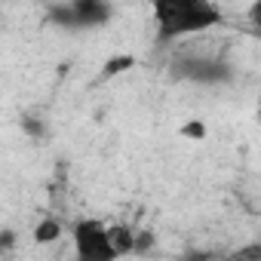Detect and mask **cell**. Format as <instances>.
<instances>
[{
  "mask_svg": "<svg viewBox=\"0 0 261 261\" xmlns=\"http://www.w3.org/2000/svg\"><path fill=\"white\" fill-rule=\"evenodd\" d=\"M151 13L160 43L194 37L221 25V7L215 0H151Z\"/></svg>",
  "mask_w": 261,
  "mask_h": 261,
  "instance_id": "obj_1",
  "label": "cell"
},
{
  "mask_svg": "<svg viewBox=\"0 0 261 261\" xmlns=\"http://www.w3.org/2000/svg\"><path fill=\"white\" fill-rule=\"evenodd\" d=\"M46 16L53 25L68 31H92L114 19V4L111 0H62L46 10Z\"/></svg>",
  "mask_w": 261,
  "mask_h": 261,
  "instance_id": "obj_2",
  "label": "cell"
},
{
  "mask_svg": "<svg viewBox=\"0 0 261 261\" xmlns=\"http://www.w3.org/2000/svg\"><path fill=\"white\" fill-rule=\"evenodd\" d=\"M71 240H74V252L80 261H114V246L108 237V224L95 221V218H80L71 227Z\"/></svg>",
  "mask_w": 261,
  "mask_h": 261,
  "instance_id": "obj_3",
  "label": "cell"
},
{
  "mask_svg": "<svg viewBox=\"0 0 261 261\" xmlns=\"http://www.w3.org/2000/svg\"><path fill=\"white\" fill-rule=\"evenodd\" d=\"M139 65V59L136 56H129V53H120V56H111L105 65H101V80H111V77H117V74H126V71H133Z\"/></svg>",
  "mask_w": 261,
  "mask_h": 261,
  "instance_id": "obj_4",
  "label": "cell"
},
{
  "mask_svg": "<svg viewBox=\"0 0 261 261\" xmlns=\"http://www.w3.org/2000/svg\"><path fill=\"white\" fill-rule=\"evenodd\" d=\"M108 237H111V246H114V255L117 258L120 255H129V252H133V246H136V233L129 230V227H123V224L108 227Z\"/></svg>",
  "mask_w": 261,
  "mask_h": 261,
  "instance_id": "obj_5",
  "label": "cell"
},
{
  "mask_svg": "<svg viewBox=\"0 0 261 261\" xmlns=\"http://www.w3.org/2000/svg\"><path fill=\"white\" fill-rule=\"evenodd\" d=\"M59 237H62V224H59L56 218H40V224L34 227V240L43 243V246H46V243H56Z\"/></svg>",
  "mask_w": 261,
  "mask_h": 261,
  "instance_id": "obj_6",
  "label": "cell"
},
{
  "mask_svg": "<svg viewBox=\"0 0 261 261\" xmlns=\"http://www.w3.org/2000/svg\"><path fill=\"white\" fill-rule=\"evenodd\" d=\"M181 136L191 139V142H203V139H206V123H203V120H188V123L181 126Z\"/></svg>",
  "mask_w": 261,
  "mask_h": 261,
  "instance_id": "obj_7",
  "label": "cell"
}]
</instances>
